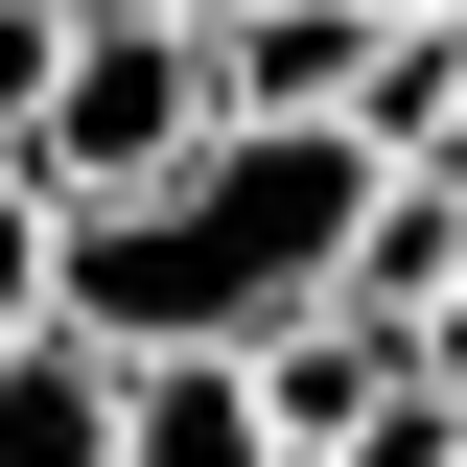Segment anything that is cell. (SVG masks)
Returning <instances> with one entry per match:
<instances>
[{
    "mask_svg": "<svg viewBox=\"0 0 467 467\" xmlns=\"http://www.w3.org/2000/svg\"><path fill=\"white\" fill-rule=\"evenodd\" d=\"M350 24H467V0H350Z\"/></svg>",
    "mask_w": 467,
    "mask_h": 467,
    "instance_id": "obj_9",
    "label": "cell"
},
{
    "mask_svg": "<svg viewBox=\"0 0 467 467\" xmlns=\"http://www.w3.org/2000/svg\"><path fill=\"white\" fill-rule=\"evenodd\" d=\"M444 281H467V164H350V234H327V304H374V327H420Z\"/></svg>",
    "mask_w": 467,
    "mask_h": 467,
    "instance_id": "obj_2",
    "label": "cell"
},
{
    "mask_svg": "<svg viewBox=\"0 0 467 467\" xmlns=\"http://www.w3.org/2000/svg\"><path fill=\"white\" fill-rule=\"evenodd\" d=\"M0 467H117V350L70 327V304L0 327Z\"/></svg>",
    "mask_w": 467,
    "mask_h": 467,
    "instance_id": "obj_5",
    "label": "cell"
},
{
    "mask_svg": "<svg viewBox=\"0 0 467 467\" xmlns=\"http://www.w3.org/2000/svg\"><path fill=\"white\" fill-rule=\"evenodd\" d=\"M117 467H281V444H257V374H234L211 327L117 350Z\"/></svg>",
    "mask_w": 467,
    "mask_h": 467,
    "instance_id": "obj_3",
    "label": "cell"
},
{
    "mask_svg": "<svg viewBox=\"0 0 467 467\" xmlns=\"http://www.w3.org/2000/svg\"><path fill=\"white\" fill-rule=\"evenodd\" d=\"M350 117H211L187 164H140V187H94V211H47V304L94 350H164V327H281L304 281H327V234H350Z\"/></svg>",
    "mask_w": 467,
    "mask_h": 467,
    "instance_id": "obj_1",
    "label": "cell"
},
{
    "mask_svg": "<svg viewBox=\"0 0 467 467\" xmlns=\"http://www.w3.org/2000/svg\"><path fill=\"white\" fill-rule=\"evenodd\" d=\"M24 70H47V0H0V117H24Z\"/></svg>",
    "mask_w": 467,
    "mask_h": 467,
    "instance_id": "obj_8",
    "label": "cell"
},
{
    "mask_svg": "<svg viewBox=\"0 0 467 467\" xmlns=\"http://www.w3.org/2000/svg\"><path fill=\"white\" fill-rule=\"evenodd\" d=\"M398 350H420V374H444V398H467V281H444V304H420V327H398Z\"/></svg>",
    "mask_w": 467,
    "mask_h": 467,
    "instance_id": "obj_7",
    "label": "cell"
},
{
    "mask_svg": "<svg viewBox=\"0 0 467 467\" xmlns=\"http://www.w3.org/2000/svg\"><path fill=\"white\" fill-rule=\"evenodd\" d=\"M187 24H211V94L234 117H350V47H374L350 0H187Z\"/></svg>",
    "mask_w": 467,
    "mask_h": 467,
    "instance_id": "obj_4",
    "label": "cell"
},
{
    "mask_svg": "<svg viewBox=\"0 0 467 467\" xmlns=\"http://www.w3.org/2000/svg\"><path fill=\"white\" fill-rule=\"evenodd\" d=\"M47 304V187H24V140H0V327Z\"/></svg>",
    "mask_w": 467,
    "mask_h": 467,
    "instance_id": "obj_6",
    "label": "cell"
}]
</instances>
